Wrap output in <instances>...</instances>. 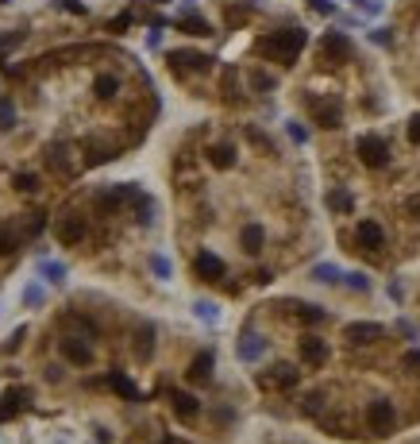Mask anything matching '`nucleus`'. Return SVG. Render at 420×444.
Segmentation results:
<instances>
[{
  "label": "nucleus",
  "instance_id": "14",
  "mask_svg": "<svg viewBox=\"0 0 420 444\" xmlns=\"http://www.w3.org/2000/svg\"><path fill=\"white\" fill-rule=\"evenodd\" d=\"M170 402H173V413H178L182 421L197 418V410H201V402L193 398V394H185V390H173V394H170Z\"/></svg>",
  "mask_w": 420,
  "mask_h": 444
},
{
  "label": "nucleus",
  "instance_id": "40",
  "mask_svg": "<svg viewBox=\"0 0 420 444\" xmlns=\"http://www.w3.org/2000/svg\"><path fill=\"white\" fill-rule=\"evenodd\" d=\"M289 135H293V143H305V139H309V132H305L301 124H289Z\"/></svg>",
  "mask_w": 420,
  "mask_h": 444
},
{
  "label": "nucleus",
  "instance_id": "27",
  "mask_svg": "<svg viewBox=\"0 0 420 444\" xmlns=\"http://www.w3.org/2000/svg\"><path fill=\"white\" fill-rule=\"evenodd\" d=\"M297 317L309 321V325H320V321H324V309H320V305H297Z\"/></svg>",
  "mask_w": 420,
  "mask_h": 444
},
{
  "label": "nucleus",
  "instance_id": "4",
  "mask_svg": "<svg viewBox=\"0 0 420 444\" xmlns=\"http://www.w3.org/2000/svg\"><path fill=\"white\" fill-rule=\"evenodd\" d=\"M394 421H397V413H394V406H389L386 398H374V402L366 406V425H371L374 436H386L389 429H394Z\"/></svg>",
  "mask_w": 420,
  "mask_h": 444
},
{
  "label": "nucleus",
  "instance_id": "21",
  "mask_svg": "<svg viewBox=\"0 0 420 444\" xmlns=\"http://www.w3.org/2000/svg\"><path fill=\"white\" fill-rule=\"evenodd\" d=\"M208 159H212V167L228 170V167H235V147H228V143H216L212 151H208Z\"/></svg>",
  "mask_w": 420,
  "mask_h": 444
},
{
  "label": "nucleus",
  "instance_id": "13",
  "mask_svg": "<svg viewBox=\"0 0 420 444\" xmlns=\"http://www.w3.org/2000/svg\"><path fill=\"white\" fill-rule=\"evenodd\" d=\"M47 167L54 170V174H62V178L74 174V167H70V151L62 147V143H50L47 147Z\"/></svg>",
  "mask_w": 420,
  "mask_h": 444
},
{
  "label": "nucleus",
  "instance_id": "28",
  "mask_svg": "<svg viewBox=\"0 0 420 444\" xmlns=\"http://www.w3.org/2000/svg\"><path fill=\"white\" fill-rule=\"evenodd\" d=\"M39 270H42V278H50V282H62V278H66V267H62V263H47V259H42Z\"/></svg>",
  "mask_w": 420,
  "mask_h": 444
},
{
  "label": "nucleus",
  "instance_id": "17",
  "mask_svg": "<svg viewBox=\"0 0 420 444\" xmlns=\"http://www.w3.org/2000/svg\"><path fill=\"white\" fill-rule=\"evenodd\" d=\"M266 352V340H258L255 332H243V340H239V360H247V363H255L258 355Z\"/></svg>",
  "mask_w": 420,
  "mask_h": 444
},
{
  "label": "nucleus",
  "instance_id": "2",
  "mask_svg": "<svg viewBox=\"0 0 420 444\" xmlns=\"http://www.w3.org/2000/svg\"><path fill=\"white\" fill-rule=\"evenodd\" d=\"M347 59H351V39H347L343 31H328L320 39V62H328V66H343Z\"/></svg>",
  "mask_w": 420,
  "mask_h": 444
},
{
  "label": "nucleus",
  "instance_id": "8",
  "mask_svg": "<svg viewBox=\"0 0 420 444\" xmlns=\"http://www.w3.org/2000/svg\"><path fill=\"white\" fill-rule=\"evenodd\" d=\"M193 270H197L205 282H220V278H224V259H220V255H212V252H201L197 259H193Z\"/></svg>",
  "mask_w": 420,
  "mask_h": 444
},
{
  "label": "nucleus",
  "instance_id": "24",
  "mask_svg": "<svg viewBox=\"0 0 420 444\" xmlns=\"http://www.w3.org/2000/svg\"><path fill=\"white\" fill-rule=\"evenodd\" d=\"M328 209H332V213H351V209H355V197H351L347 190H332V193H328Z\"/></svg>",
  "mask_w": 420,
  "mask_h": 444
},
{
  "label": "nucleus",
  "instance_id": "7",
  "mask_svg": "<svg viewBox=\"0 0 420 444\" xmlns=\"http://www.w3.org/2000/svg\"><path fill=\"white\" fill-rule=\"evenodd\" d=\"M293 383H297V371L289 367V363L270 367V375H258V386H266V390H289Z\"/></svg>",
  "mask_w": 420,
  "mask_h": 444
},
{
  "label": "nucleus",
  "instance_id": "46",
  "mask_svg": "<svg viewBox=\"0 0 420 444\" xmlns=\"http://www.w3.org/2000/svg\"><path fill=\"white\" fill-rule=\"evenodd\" d=\"M158 4H162V0H158Z\"/></svg>",
  "mask_w": 420,
  "mask_h": 444
},
{
  "label": "nucleus",
  "instance_id": "20",
  "mask_svg": "<svg viewBox=\"0 0 420 444\" xmlns=\"http://www.w3.org/2000/svg\"><path fill=\"white\" fill-rule=\"evenodd\" d=\"M208 378H212V352H201L189 363V383H208Z\"/></svg>",
  "mask_w": 420,
  "mask_h": 444
},
{
  "label": "nucleus",
  "instance_id": "45",
  "mask_svg": "<svg viewBox=\"0 0 420 444\" xmlns=\"http://www.w3.org/2000/svg\"><path fill=\"white\" fill-rule=\"evenodd\" d=\"M374 43H386V47H389V43H394V35H389V31H374Z\"/></svg>",
  "mask_w": 420,
  "mask_h": 444
},
{
  "label": "nucleus",
  "instance_id": "16",
  "mask_svg": "<svg viewBox=\"0 0 420 444\" xmlns=\"http://www.w3.org/2000/svg\"><path fill=\"white\" fill-rule=\"evenodd\" d=\"M108 386H112L120 398H127V402H139V386H135L127 375H120V371H112V375H108Z\"/></svg>",
  "mask_w": 420,
  "mask_h": 444
},
{
  "label": "nucleus",
  "instance_id": "31",
  "mask_svg": "<svg viewBox=\"0 0 420 444\" xmlns=\"http://www.w3.org/2000/svg\"><path fill=\"white\" fill-rule=\"evenodd\" d=\"M16 190L20 193H35V190H39V178H35V174H16Z\"/></svg>",
  "mask_w": 420,
  "mask_h": 444
},
{
  "label": "nucleus",
  "instance_id": "33",
  "mask_svg": "<svg viewBox=\"0 0 420 444\" xmlns=\"http://www.w3.org/2000/svg\"><path fill=\"white\" fill-rule=\"evenodd\" d=\"M343 278H347V286H351V290H359V293H366V290H371L366 275H343Z\"/></svg>",
  "mask_w": 420,
  "mask_h": 444
},
{
  "label": "nucleus",
  "instance_id": "36",
  "mask_svg": "<svg viewBox=\"0 0 420 444\" xmlns=\"http://www.w3.org/2000/svg\"><path fill=\"white\" fill-rule=\"evenodd\" d=\"M112 159V151H104V147H89V162H108Z\"/></svg>",
  "mask_w": 420,
  "mask_h": 444
},
{
  "label": "nucleus",
  "instance_id": "32",
  "mask_svg": "<svg viewBox=\"0 0 420 444\" xmlns=\"http://www.w3.org/2000/svg\"><path fill=\"white\" fill-rule=\"evenodd\" d=\"M251 85H255V89H274V77L263 74V70H255V74H251Z\"/></svg>",
  "mask_w": 420,
  "mask_h": 444
},
{
  "label": "nucleus",
  "instance_id": "25",
  "mask_svg": "<svg viewBox=\"0 0 420 444\" xmlns=\"http://www.w3.org/2000/svg\"><path fill=\"white\" fill-rule=\"evenodd\" d=\"M313 278H316V282H339L343 275H339V267H332V263H316Z\"/></svg>",
  "mask_w": 420,
  "mask_h": 444
},
{
  "label": "nucleus",
  "instance_id": "35",
  "mask_svg": "<svg viewBox=\"0 0 420 444\" xmlns=\"http://www.w3.org/2000/svg\"><path fill=\"white\" fill-rule=\"evenodd\" d=\"M24 336H27V328H16V332H12V340L4 344V352H16L20 344H24Z\"/></svg>",
  "mask_w": 420,
  "mask_h": 444
},
{
  "label": "nucleus",
  "instance_id": "42",
  "mask_svg": "<svg viewBox=\"0 0 420 444\" xmlns=\"http://www.w3.org/2000/svg\"><path fill=\"white\" fill-rule=\"evenodd\" d=\"M155 275H162V278L170 275V263H166L162 255H155Z\"/></svg>",
  "mask_w": 420,
  "mask_h": 444
},
{
  "label": "nucleus",
  "instance_id": "10",
  "mask_svg": "<svg viewBox=\"0 0 420 444\" xmlns=\"http://www.w3.org/2000/svg\"><path fill=\"white\" fill-rule=\"evenodd\" d=\"M301 360H305L309 367H324V363H328V344H324L320 336H305V340H301Z\"/></svg>",
  "mask_w": 420,
  "mask_h": 444
},
{
  "label": "nucleus",
  "instance_id": "41",
  "mask_svg": "<svg viewBox=\"0 0 420 444\" xmlns=\"http://www.w3.org/2000/svg\"><path fill=\"white\" fill-rule=\"evenodd\" d=\"M197 313H201L205 321H212V317H216V305H212V302H201V305H197Z\"/></svg>",
  "mask_w": 420,
  "mask_h": 444
},
{
  "label": "nucleus",
  "instance_id": "15",
  "mask_svg": "<svg viewBox=\"0 0 420 444\" xmlns=\"http://www.w3.org/2000/svg\"><path fill=\"white\" fill-rule=\"evenodd\" d=\"M313 112H316V120H320V128H339L343 124L336 101H313Z\"/></svg>",
  "mask_w": 420,
  "mask_h": 444
},
{
  "label": "nucleus",
  "instance_id": "9",
  "mask_svg": "<svg viewBox=\"0 0 420 444\" xmlns=\"http://www.w3.org/2000/svg\"><path fill=\"white\" fill-rule=\"evenodd\" d=\"M347 340L359 344V348H366V344H378V340H382V325H371V321H355V325H347Z\"/></svg>",
  "mask_w": 420,
  "mask_h": 444
},
{
  "label": "nucleus",
  "instance_id": "11",
  "mask_svg": "<svg viewBox=\"0 0 420 444\" xmlns=\"http://www.w3.org/2000/svg\"><path fill=\"white\" fill-rule=\"evenodd\" d=\"M170 62H173V70H197V74H205L212 66V59L197 51H170Z\"/></svg>",
  "mask_w": 420,
  "mask_h": 444
},
{
  "label": "nucleus",
  "instance_id": "26",
  "mask_svg": "<svg viewBox=\"0 0 420 444\" xmlns=\"http://www.w3.org/2000/svg\"><path fill=\"white\" fill-rule=\"evenodd\" d=\"M182 31L185 35H212V27H208L205 20H197V16H185L182 20Z\"/></svg>",
  "mask_w": 420,
  "mask_h": 444
},
{
  "label": "nucleus",
  "instance_id": "19",
  "mask_svg": "<svg viewBox=\"0 0 420 444\" xmlns=\"http://www.w3.org/2000/svg\"><path fill=\"white\" fill-rule=\"evenodd\" d=\"M24 402H27V394H24V390H8L4 398H0V421L16 418V413L24 410Z\"/></svg>",
  "mask_w": 420,
  "mask_h": 444
},
{
  "label": "nucleus",
  "instance_id": "1",
  "mask_svg": "<svg viewBox=\"0 0 420 444\" xmlns=\"http://www.w3.org/2000/svg\"><path fill=\"white\" fill-rule=\"evenodd\" d=\"M305 43H309V35L301 31V27H286V31L266 35V39L258 43V54H263V59L281 62V66H293L297 54L305 51Z\"/></svg>",
  "mask_w": 420,
  "mask_h": 444
},
{
  "label": "nucleus",
  "instance_id": "3",
  "mask_svg": "<svg viewBox=\"0 0 420 444\" xmlns=\"http://www.w3.org/2000/svg\"><path fill=\"white\" fill-rule=\"evenodd\" d=\"M359 159H363V167H371V170H382L389 162V147H386V139L382 135H363L359 139Z\"/></svg>",
  "mask_w": 420,
  "mask_h": 444
},
{
  "label": "nucleus",
  "instance_id": "30",
  "mask_svg": "<svg viewBox=\"0 0 420 444\" xmlns=\"http://www.w3.org/2000/svg\"><path fill=\"white\" fill-rule=\"evenodd\" d=\"M12 124H16V109H12V101H0V128L8 132Z\"/></svg>",
  "mask_w": 420,
  "mask_h": 444
},
{
  "label": "nucleus",
  "instance_id": "6",
  "mask_svg": "<svg viewBox=\"0 0 420 444\" xmlns=\"http://www.w3.org/2000/svg\"><path fill=\"white\" fill-rule=\"evenodd\" d=\"M355 240H359V247H363V252H378L382 243H386V232H382L378 220H359V228H355Z\"/></svg>",
  "mask_w": 420,
  "mask_h": 444
},
{
  "label": "nucleus",
  "instance_id": "37",
  "mask_svg": "<svg viewBox=\"0 0 420 444\" xmlns=\"http://www.w3.org/2000/svg\"><path fill=\"white\" fill-rule=\"evenodd\" d=\"M405 367H409V371H420V352H405Z\"/></svg>",
  "mask_w": 420,
  "mask_h": 444
},
{
  "label": "nucleus",
  "instance_id": "44",
  "mask_svg": "<svg viewBox=\"0 0 420 444\" xmlns=\"http://www.w3.org/2000/svg\"><path fill=\"white\" fill-rule=\"evenodd\" d=\"M313 8H316V12H324V16H328V12H332V0H313Z\"/></svg>",
  "mask_w": 420,
  "mask_h": 444
},
{
  "label": "nucleus",
  "instance_id": "38",
  "mask_svg": "<svg viewBox=\"0 0 420 444\" xmlns=\"http://www.w3.org/2000/svg\"><path fill=\"white\" fill-rule=\"evenodd\" d=\"M409 139H412V143H420V112L409 120Z\"/></svg>",
  "mask_w": 420,
  "mask_h": 444
},
{
  "label": "nucleus",
  "instance_id": "23",
  "mask_svg": "<svg viewBox=\"0 0 420 444\" xmlns=\"http://www.w3.org/2000/svg\"><path fill=\"white\" fill-rule=\"evenodd\" d=\"M116 89H120V82H116L112 74H100L97 82H93V93H97L100 101H112V97H116Z\"/></svg>",
  "mask_w": 420,
  "mask_h": 444
},
{
  "label": "nucleus",
  "instance_id": "5",
  "mask_svg": "<svg viewBox=\"0 0 420 444\" xmlns=\"http://www.w3.org/2000/svg\"><path fill=\"white\" fill-rule=\"evenodd\" d=\"M85 232H89V224H85V217H81V213H66V217L58 220V228H54L58 243H66V247L81 243V240H85Z\"/></svg>",
  "mask_w": 420,
  "mask_h": 444
},
{
  "label": "nucleus",
  "instance_id": "39",
  "mask_svg": "<svg viewBox=\"0 0 420 444\" xmlns=\"http://www.w3.org/2000/svg\"><path fill=\"white\" fill-rule=\"evenodd\" d=\"M24 302H27V305H39V302H42V290H39V286H31V290L24 293Z\"/></svg>",
  "mask_w": 420,
  "mask_h": 444
},
{
  "label": "nucleus",
  "instance_id": "18",
  "mask_svg": "<svg viewBox=\"0 0 420 444\" xmlns=\"http://www.w3.org/2000/svg\"><path fill=\"white\" fill-rule=\"evenodd\" d=\"M239 243H243V252H247V255H258V252H263V243H266V232L258 224H247V228H243V236H239Z\"/></svg>",
  "mask_w": 420,
  "mask_h": 444
},
{
  "label": "nucleus",
  "instance_id": "43",
  "mask_svg": "<svg viewBox=\"0 0 420 444\" xmlns=\"http://www.w3.org/2000/svg\"><path fill=\"white\" fill-rule=\"evenodd\" d=\"M127 24H132V16H116V20H112V31H124Z\"/></svg>",
  "mask_w": 420,
  "mask_h": 444
},
{
  "label": "nucleus",
  "instance_id": "12",
  "mask_svg": "<svg viewBox=\"0 0 420 444\" xmlns=\"http://www.w3.org/2000/svg\"><path fill=\"white\" fill-rule=\"evenodd\" d=\"M62 355H66L70 363H77V367H89L93 363V348L85 340H77V336H66V340H62Z\"/></svg>",
  "mask_w": 420,
  "mask_h": 444
},
{
  "label": "nucleus",
  "instance_id": "29",
  "mask_svg": "<svg viewBox=\"0 0 420 444\" xmlns=\"http://www.w3.org/2000/svg\"><path fill=\"white\" fill-rule=\"evenodd\" d=\"M16 232H12V228H4V224H0V255H12V252H16Z\"/></svg>",
  "mask_w": 420,
  "mask_h": 444
},
{
  "label": "nucleus",
  "instance_id": "34",
  "mask_svg": "<svg viewBox=\"0 0 420 444\" xmlns=\"http://www.w3.org/2000/svg\"><path fill=\"white\" fill-rule=\"evenodd\" d=\"M42 217H47V213H31V220H27V236H39L42 232V224H47Z\"/></svg>",
  "mask_w": 420,
  "mask_h": 444
},
{
  "label": "nucleus",
  "instance_id": "47",
  "mask_svg": "<svg viewBox=\"0 0 420 444\" xmlns=\"http://www.w3.org/2000/svg\"><path fill=\"white\" fill-rule=\"evenodd\" d=\"M166 444H170V441H166Z\"/></svg>",
  "mask_w": 420,
  "mask_h": 444
},
{
  "label": "nucleus",
  "instance_id": "22",
  "mask_svg": "<svg viewBox=\"0 0 420 444\" xmlns=\"http://www.w3.org/2000/svg\"><path fill=\"white\" fill-rule=\"evenodd\" d=\"M150 340H155V328L143 325V328H139V336H135V355H139L143 363L150 360V352H155V344H150Z\"/></svg>",
  "mask_w": 420,
  "mask_h": 444
}]
</instances>
